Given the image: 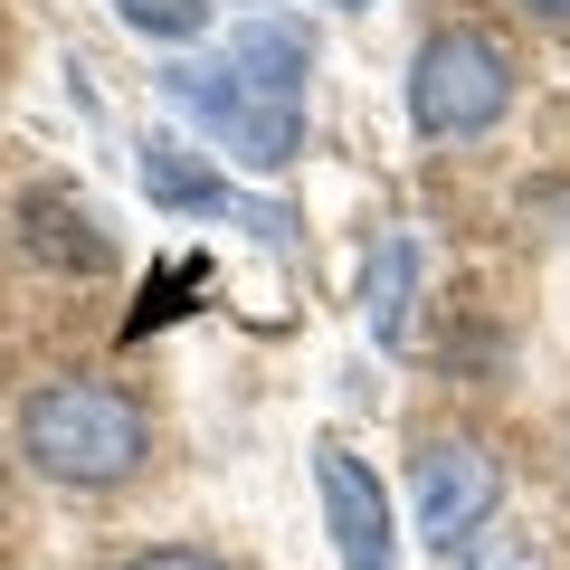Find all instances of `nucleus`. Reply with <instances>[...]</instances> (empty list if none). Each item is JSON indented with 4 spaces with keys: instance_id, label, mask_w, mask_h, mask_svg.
<instances>
[{
    "instance_id": "obj_1",
    "label": "nucleus",
    "mask_w": 570,
    "mask_h": 570,
    "mask_svg": "<svg viewBox=\"0 0 570 570\" xmlns=\"http://www.w3.org/2000/svg\"><path fill=\"white\" fill-rule=\"evenodd\" d=\"M20 456L58 485H124L153 456V419L115 381H39L20 409Z\"/></svg>"
},
{
    "instance_id": "obj_2",
    "label": "nucleus",
    "mask_w": 570,
    "mask_h": 570,
    "mask_svg": "<svg viewBox=\"0 0 570 570\" xmlns=\"http://www.w3.org/2000/svg\"><path fill=\"white\" fill-rule=\"evenodd\" d=\"M163 96L181 105L209 142H228V153H238V163H257V171H285L295 153H305V105L257 96L228 58H181V67H163Z\"/></svg>"
},
{
    "instance_id": "obj_3",
    "label": "nucleus",
    "mask_w": 570,
    "mask_h": 570,
    "mask_svg": "<svg viewBox=\"0 0 570 570\" xmlns=\"http://www.w3.org/2000/svg\"><path fill=\"white\" fill-rule=\"evenodd\" d=\"M504 105H513V67L485 29H438L409 67V115H419L428 142L485 134V124H504Z\"/></svg>"
},
{
    "instance_id": "obj_4",
    "label": "nucleus",
    "mask_w": 570,
    "mask_h": 570,
    "mask_svg": "<svg viewBox=\"0 0 570 570\" xmlns=\"http://www.w3.org/2000/svg\"><path fill=\"white\" fill-rule=\"evenodd\" d=\"M494 504H504V466H494L475 438H428L419 448V532L438 551H456L466 532H485Z\"/></svg>"
},
{
    "instance_id": "obj_5",
    "label": "nucleus",
    "mask_w": 570,
    "mask_h": 570,
    "mask_svg": "<svg viewBox=\"0 0 570 570\" xmlns=\"http://www.w3.org/2000/svg\"><path fill=\"white\" fill-rule=\"evenodd\" d=\"M314 485H324V523H333V551L343 570H400V532H390V494L381 475L362 466L352 448H314Z\"/></svg>"
},
{
    "instance_id": "obj_6",
    "label": "nucleus",
    "mask_w": 570,
    "mask_h": 570,
    "mask_svg": "<svg viewBox=\"0 0 570 570\" xmlns=\"http://www.w3.org/2000/svg\"><path fill=\"white\" fill-rule=\"evenodd\" d=\"M228 67H238L257 96H276V105H305V67H314V39L295 20H247V29H228V48H219Z\"/></svg>"
},
{
    "instance_id": "obj_7",
    "label": "nucleus",
    "mask_w": 570,
    "mask_h": 570,
    "mask_svg": "<svg viewBox=\"0 0 570 570\" xmlns=\"http://www.w3.org/2000/svg\"><path fill=\"white\" fill-rule=\"evenodd\" d=\"M142 190H153V209H247L238 190H228V171H209L190 142L153 134L142 142ZM247 219H266V209H247Z\"/></svg>"
},
{
    "instance_id": "obj_8",
    "label": "nucleus",
    "mask_w": 570,
    "mask_h": 570,
    "mask_svg": "<svg viewBox=\"0 0 570 570\" xmlns=\"http://www.w3.org/2000/svg\"><path fill=\"white\" fill-rule=\"evenodd\" d=\"M20 219H29V247H39L48 266H86V276H96V266L115 257V247H105V219L77 200V190H29Z\"/></svg>"
},
{
    "instance_id": "obj_9",
    "label": "nucleus",
    "mask_w": 570,
    "mask_h": 570,
    "mask_svg": "<svg viewBox=\"0 0 570 570\" xmlns=\"http://www.w3.org/2000/svg\"><path fill=\"white\" fill-rule=\"evenodd\" d=\"M409 266H419V247L381 238V257H371V333L381 343H409Z\"/></svg>"
},
{
    "instance_id": "obj_10",
    "label": "nucleus",
    "mask_w": 570,
    "mask_h": 570,
    "mask_svg": "<svg viewBox=\"0 0 570 570\" xmlns=\"http://www.w3.org/2000/svg\"><path fill=\"white\" fill-rule=\"evenodd\" d=\"M115 20L134 29V39L181 48V39H200V29H209V0H115Z\"/></svg>"
},
{
    "instance_id": "obj_11",
    "label": "nucleus",
    "mask_w": 570,
    "mask_h": 570,
    "mask_svg": "<svg viewBox=\"0 0 570 570\" xmlns=\"http://www.w3.org/2000/svg\"><path fill=\"white\" fill-rule=\"evenodd\" d=\"M448 561L456 570H542V551H532V532H466Z\"/></svg>"
},
{
    "instance_id": "obj_12",
    "label": "nucleus",
    "mask_w": 570,
    "mask_h": 570,
    "mask_svg": "<svg viewBox=\"0 0 570 570\" xmlns=\"http://www.w3.org/2000/svg\"><path fill=\"white\" fill-rule=\"evenodd\" d=\"M115 570H228V561L200 551V542H163V551H134V561H115Z\"/></svg>"
},
{
    "instance_id": "obj_13",
    "label": "nucleus",
    "mask_w": 570,
    "mask_h": 570,
    "mask_svg": "<svg viewBox=\"0 0 570 570\" xmlns=\"http://www.w3.org/2000/svg\"><path fill=\"white\" fill-rule=\"evenodd\" d=\"M523 10H542V20H570V0H523Z\"/></svg>"
},
{
    "instance_id": "obj_14",
    "label": "nucleus",
    "mask_w": 570,
    "mask_h": 570,
    "mask_svg": "<svg viewBox=\"0 0 570 570\" xmlns=\"http://www.w3.org/2000/svg\"><path fill=\"white\" fill-rule=\"evenodd\" d=\"M0 513H10V485H0Z\"/></svg>"
},
{
    "instance_id": "obj_15",
    "label": "nucleus",
    "mask_w": 570,
    "mask_h": 570,
    "mask_svg": "<svg viewBox=\"0 0 570 570\" xmlns=\"http://www.w3.org/2000/svg\"><path fill=\"white\" fill-rule=\"evenodd\" d=\"M343 10H362V0H343Z\"/></svg>"
}]
</instances>
